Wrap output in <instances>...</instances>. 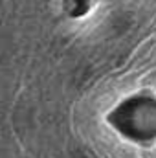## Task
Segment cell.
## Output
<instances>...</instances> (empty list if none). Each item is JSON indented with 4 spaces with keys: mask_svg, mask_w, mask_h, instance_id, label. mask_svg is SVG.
<instances>
[{
    "mask_svg": "<svg viewBox=\"0 0 156 158\" xmlns=\"http://www.w3.org/2000/svg\"><path fill=\"white\" fill-rule=\"evenodd\" d=\"M94 4H99V2H110V0H92Z\"/></svg>",
    "mask_w": 156,
    "mask_h": 158,
    "instance_id": "cell-1",
    "label": "cell"
}]
</instances>
